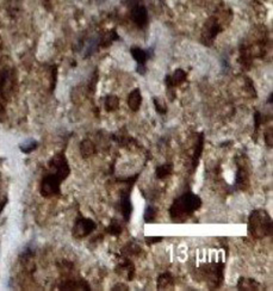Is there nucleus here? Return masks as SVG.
<instances>
[{
  "instance_id": "2eb2a0df",
  "label": "nucleus",
  "mask_w": 273,
  "mask_h": 291,
  "mask_svg": "<svg viewBox=\"0 0 273 291\" xmlns=\"http://www.w3.org/2000/svg\"><path fill=\"white\" fill-rule=\"evenodd\" d=\"M131 18L139 28H145L147 24V11L143 6H135L131 11Z\"/></svg>"
},
{
  "instance_id": "423d86ee",
  "label": "nucleus",
  "mask_w": 273,
  "mask_h": 291,
  "mask_svg": "<svg viewBox=\"0 0 273 291\" xmlns=\"http://www.w3.org/2000/svg\"><path fill=\"white\" fill-rule=\"evenodd\" d=\"M48 166H49V170L59 175L62 182L64 181V179H67L68 175H70L71 173V167H70V165H68L67 158L63 153L55 154V155L49 160Z\"/></svg>"
},
{
  "instance_id": "9b49d317",
  "label": "nucleus",
  "mask_w": 273,
  "mask_h": 291,
  "mask_svg": "<svg viewBox=\"0 0 273 291\" xmlns=\"http://www.w3.org/2000/svg\"><path fill=\"white\" fill-rule=\"evenodd\" d=\"M59 289L60 290H84V291L91 290L89 285L87 284V282L81 278H68L66 279V281L61 282V284L59 285Z\"/></svg>"
},
{
  "instance_id": "393cba45",
  "label": "nucleus",
  "mask_w": 273,
  "mask_h": 291,
  "mask_svg": "<svg viewBox=\"0 0 273 291\" xmlns=\"http://www.w3.org/2000/svg\"><path fill=\"white\" fill-rule=\"evenodd\" d=\"M154 106H155L156 113L159 115H166L167 114V106L163 104V102L159 98H153Z\"/></svg>"
},
{
  "instance_id": "0eeeda50",
  "label": "nucleus",
  "mask_w": 273,
  "mask_h": 291,
  "mask_svg": "<svg viewBox=\"0 0 273 291\" xmlns=\"http://www.w3.org/2000/svg\"><path fill=\"white\" fill-rule=\"evenodd\" d=\"M97 225L96 222L91 220V218H86L84 216H79L75 221L73 231H72V234L75 239H84L86 236L91 235L93 232L96 231Z\"/></svg>"
},
{
  "instance_id": "20e7f679",
  "label": "nucleus",
  "mask_w": 273,
  "mask_h": 291,
  "mask_svg": "<svg viewBox=\"0 0 273 291\" xmlns=\"http://www.w3.org/2000/svg\"><path fill=\"white\" fill-rule=\"evenodd\" d=\"M61 183H62V181H61L59 175L54 173V172H49L42 178L41 185H39V193L46 198L60 195Z\"/></svg>"
},
{
  "instance_id": "6ab92c4d",
  "label": "nucleus",
  "mask_w": 273,
  "mask_h": 291,
  "mask_svg": "<svg viewBox=\"0 0 273 291\" xmlns=\"http://www.w3.org/2000/svg\"><path fill=\"white\" fill-rule=\"evenodd\" d=\"M173 285H174V277L173 275L170 274V272H165V274H161L159 277H157V289L159 290L170 289Z\"/></svg>"
},
{
  "instance_id": "f257e3e1",
  "label": "nucleus",
  "mask_w": 273,
  "mask_h": 291,
  "mask_svg": "<svg viewBox=\"0 0 273 291\" xmlns=\"http://www.w3.org/2000/svg\"><path fill=\"white\" fill-rule=\"evenodd\" d=\"M202 207V199L198 195L192 192L183 193L175 198L170 208V216L173 222H184L186 218L192 216Z\"/></svg>"
},
{
  "instance_id": "39448f33",
  "label": "nucleus",
  "mask_w": 273,
  "mask_h": 291,
  "mask_svg": "<svg viewBox=\"0 0 273 291\" xmlns=\"http://www.w3.org/2000/svg\"><path fill=\"white\" fill-rule=\"evenodd\" d=\"M236 181L235 185L240 190H247L249 188V163L245 155H240L236 158Z\"/></svg>"
},
{
  "instance_id": "aec40b11",
  "label": "nucleus",
  "mask_w": 273,
  "mask_h": 291,
  "mask_svg": "<svg viewBox=\"0 0 273 291\" xmlns=\"http://www.w3.org/2000/svg\"><path fill=\"white\" fill-rule=\"evenodd\" d=\"M173 173V164H164L155 168V175L157 179L164 181Z\"/></svg>"
},
{
  "instance_id": "f8f14e48",
  "label": "nucleus",
  "mask_w": 273,
  "mask_h": 291,
  "mask_svg": "<svg viewBox=\"0 0 273 291\" xmlns=\"http://www.w3.org/2000/svg\"><path fill=\"white\" fill-rule=\"evenodd\" d=\"M121 210H122V215H123L124 217V221L125 222L130 221L132 214V203L130 199V193L128 191L121 192Z\"/></svg>"
},
{
  "instance_id": "f03ea898",
  "label": "nucleus",
  "mask_w": 273,
  "mask_h": 291,
  "mask_svg": "<svg viewBox=\"0 0 273 291\" xmlns=\"http://www.w3.org/2000/svg\"><path fill=\"white\" fill-rule=\"evenodd\" d=\"M272 217L266 210L256 209L249 214L248 217V235L254 239H264L272 236L273 232Z\"/></svg>"
},
{
  "instance_id": "1a4fd4ad",
  "label": "nucleus",
  "mask_w": 273,
  "mask_h": 291,
  "mask_svg": "<svg viewBox=\"0 0 273 291\" xmlns=\"http://www.w3.org/2000/svg\"><path fill=\"white\" fill-rule=\"evenodd\" d=\"M116 274H118L122 277H125L128 281H132L135 277V265L129 258H124L120 264L115 268Z\"/></svg>"
},
{
  "instance_id": "a878e982",
  "label": "nucleus",
  "mask_w": 273,
  "mask_h": 291,
  "mask_svg": "<svg viewBox=\"0 0 273 291\" xmlns=\"http://www.w3.org/2000/svg\"><path fill=\"white\" fill-rule=\"evenodd\" d=\"M265 142H266V145L268 148H272L273 147V132H272V128L271 129H267L266 131H265Z\"/></svg>"
},
{
  "instance_id": "f3484780",
  "label": "nucleus",
  "mask_w": 273,
  "mask_h": 291,
  "mask_svg": "<svg viewBox=\"0 0 273 291\" xmlns=\"http://www.w3.org/2000/svg\"><path fill=\"white\" fill-rule=\"evenodd\" d=\"M238 289L239 290H245V291H254L260 289V283L257 282L253 278H246L241 277L238 281Z\"/></svg>"
},
{
  "instance_id": "412c9836",
  "label": "nucleus",
  "mask_w": 273,
  "mask_h": 291,
  "mask_svg": "<svg viewBox=\"0 0 273 291\" xmlns=\"http://www.w3.org/2000/svg\"><path fill=\"white\" fill-rule=\"evenodd\" d=\"M104 106H105V110L109 111H116L120 106V99H118L117 96H106L105 100H104Z\"/></svg>"
},
{
  "instance_id": "b1692460",
  "label": "nucleus",
  "mask_w": 273,
  "mask_h": 291,
  "mask_svg": "<svg viewBox=\"0 0 273 291\" xmlns=\"http://www.w3.org/2000/svg\"><path fill=\"white\" fill-rule=\"evenodd\" d=\"M156 216V210L155 208L152 206H147L146 211H145V222L146 223H153L155 221Z\"/></svg>"
},
{
  "instance_id": "a211bd4d",
  "label": "nucleus",
  "mask_w": 273,
  "mask_h": 291,
  "mask_svg": "<svg viewBox=\"0 0 273 291\" xmlns=\"http://www.w3.org/2000/svg\"><path fill=\"white\" fill-rule=\"evenodd\" d=\"M97 153V148L91 140H82L80 143V154L84 159H88Z\"/></svg>"
},
{
  "instance_id": "9d476101",
  "label": "nucleus",
  "mask_w": 273,
  "mask_h": 291,
  "mask_svg": "<svg viewBox=\"0 0 273 291\" xmlns=\"http://www.w3.org/2000/svg\"><path fill=\"white\" fill-rule=\"evenodd\" d=\"M131 55L135 59L136 62L139 63L138 72L141 75H143L146 72L145 64L147 62V60H148L149 57L152 56V53H150V50H143L141 48H138V47H135V48H131Z\"/></svg>"
},
{
  "instance_id": "cd10ccee",
  "label": "nucleus",
  "mask_w": 273,
  "mask_h": 291,
  "mask_svg": "<svg viewBox=\"0 0 273 291\" xmlns=\"http://www.w3.org/2000/svg\"><path fill=\"white\" fill-rule=\"evenodd\" d=\"M164 240L163 236H146V243L148 246H153L154 243L161 242Z\"/></svg>"
},
{
  "instance_id": "ddd939ff",
  "label": "nucleus",
  "mask_w": 273,
  "mask_h": 291,
  "mask_svg": "<svg viewBox=\"0 0 273 291\" xmlns=\"http://www.w3.org/2000/svg\"><path fill=\"white\" fill-rule=\"evenodd\" d=\"M186 80V72L183 70H177L174 71V73L172 75H167L165 78V84H166L168 89H172L175 86L181 85L183 82Z\"/></svg>"
},
{
  "instance_id": "5701e85b",
  "label": "nucleus",
  "mask_w": 273,
  "mask_h": 291,
  "mask_svg": "<svg viewBox=\"0 0 273 291\" xmlns=\"http://www.w3.org/2000/svg\"><path fill=\"white\" fill-rule=\"evenodd\" d=\"M37 147H38V143L36 142L35 140H30V141L21 143V145L19 146V148L23 153H31V152H34Z\"/></svg>"
},
{
  "instance_id": "dca6fc26",
  "label": "nucleus",
  "mask_w": 273,
  "mask_h": 291,
  "mask_svg": "<svg viewBox=\"0 0 273 291\" xmlns=\"http://www.w3.org/2000/svg\"><path fill=\"white\" fill-rule=\"evenodd\" d=\"M141 104H142V95H141V91H140V88H135L132 89L130 92V95L128 97V105L130 107L131 111H136L140 110V107H141Z\"/></svg>"
},
{
  "instance_id": "4be33fe9",
  "label": "nucleus",
  "mask_w": 273,
  "mask_h": 291,
  "mask_svg": "<svg viewBox=\"0 0 273 291\" xmlns=\"http://www.w3.org/2000/svg\"><path fill=\"white\" fill-rule=\"evenodd\" d=\"M106 231L111 235L118 236V235H121V233H122V231H123V228H122L120 222L116 221V220H112L111 221V223L109 225V227H107Z\"/></svg>"
},
{
  "instance_id": "6e6552de",
  "label": "nucleus",
  "mask_w": 273,
  "mask_h": 291,
  "mask_svg": "<svg viewBox=\"0 0 273 291\" xmlns=\"http://www.w3.org/2000/svg\"><path fill=\"white\" fill-rule=\"evenodd\" d=\"M221 30H222L221 24L217 18H210V19L206 23V25H204L203 42L207 43V44H210V43L215 39V37L220 34Z\"/></svg>"
},
{
  "instance_id": "7ed1b4c3",
  "label": "nucleus",
  "mask_w": 273,
  "mask_h": 291,
  "mask_svg": "<svg viewBox=\"0 0 273 291\" xmlns=\"http://www.w3.org/2000/svg\"><path fill=\"white\" fill-rule=\"evenodd\" d=\"M198 281L206 282L209 289H218L223 284L224 281V263L218 261V263L204 264L197 271Z\"/></svg>"
},
{
  "instance_id": "4468645a",
  "label": "nucleus",
  "mask_w": 273,
  "mask_h": 291,
  "mask_svg": "<svg viewBox=\"0 0 273 291\" xmlns=\"http://www.w3.org/2000/svg\"><path fill=\"white\" fill-rule=\"evenodd\" d=\"M204 139H206V136H204L203 132H199V134H198V140H197V143H196V146H195V152H193L192 160H191L192 171H196L197 166H198L200 156H202V154H203Z\"/></svg>"
},
{
  "instance_id": "c756f323",
  "label": "nucleus",
  "mask_w": 273,
  "mask_h": 291,
  "mask_svg": "<svg viewBox=\"0 0 273 291\" xmlns=\"http://www.w3.org/2000/svg\"><path fill=\"white\" fill-rule=\"evenodd\" d=\"M268 104H272L273 103V93H271V96L268 97V100H267Z\"/></svg>"
},
{
  "instance_id": "bb28decb",
  "label": "nucleus",
  "mask_w": 273,
  "mask_h": 291,
  "mask_svg": "<svg viewBox=\"0 0 273 291\" xmlns=\"http://www.w3.org/2000/svg\"><path fill=\"white\" fill-rule=\"evenodd\" d=\"M263 121H264L263 115H261V113H259V111H257L256 115H254V122H256V132H258V130H259L261 124H263Z\"/></svg>"
},
{
  "instance_id": "c85d7f7f",
  "label": "nucleus",
  "mask_w": 273,
  "mask_h": 291,
  "mask_svg": "<svg viewBox=\"0 0 273 291\" xmlns=\"http://www.w3.org/2000/svg\"><path fill=\"white\" fill-rule=\"evenodd\" d=\"M113 291H128L129 290V286H127L125 284H123V283H118V284H116L112 288Z\"/></svg>"
}]
</instances>
